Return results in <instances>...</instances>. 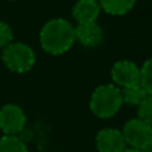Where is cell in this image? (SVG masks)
I'll list each match as a JSON object with an SVG mask.
<instances>
[{
	"mask_svg": "<svg viewBox=\"0 0 152 152\" xmlns=\"http://www.w3.org/2000/svg\"><path fill=\"white\" fill-rule=\"evenodd\" d=\"M101 11L113 16H121L128 14L135 7L136 0H97Z\"/></svg>",
	"mask_w": 152,
	"mask_h": 152,
	"instance_id": "cell-10",
	"label": "cell"
},
{
	"mask_svg": "<svg viewBox=\"0 0 152 152\" xmlns=\"http://www.w3.org/2000/svg\"><path fill=\"white\" fill-rule=\"evenodd\" d=\"M121 94H123V102L132 106H139L141 104V101L148 96L140 83L121 89Z\"/></svg>",
	"mask_w": 152,
	"mask_h": 152,
	"instance_id": "cell-11",
	"label": "cell"
},
{
	"mask_svg": "<svg viewBox=\"0 0 152 152\" xmlns=\"http://www.w3.org/2000/svg\"><path fill=\"white\" fill-rule=\"evenodd\" d=\"M96 148L98 152H123L126 143L121 129L104 128L96 136Z\"/></svg>",
	"mask_w": 152,
	"mask_h": 152,
	"instance_id": "cell-7",
	"label": "cell"
},
{
	"mask_svg": "<svg viewBox=\"0 0 152 152\" xmlns=\"http://www.w3.org/2000/svg\"><path fill=\"white\" fill-rule=\"evenodd\" d=\"M124 105L121 89L113 83H104L93 90L89 101L92 113L98 118H110Z\"/></svg>",
	"mask_w": 152,
	"mask_h": 152,
	"instance_id": "cell-2",
	"label": "cell"
},
{
	"mask_svg": "<svg viewBox=\"0 0 152 152\" xmlns=\"http://www.w3.org/2000/svg\"><path fill=\"white\" fill-rule=\"evenodd\" d=\"M137 117L152 125V96H147L137 106Z\"/></svg>",
	"mask_w": 152,
	"mask_h": 152,
	"instance_id": "cell-14",
	"label": "cell"
},
{
	"mask_svg": "<svg viewBox=\"0 0 152 152\" xmlns=\"http://www.w3.org/2000/svg\"><path fill=\"white\" fill-rule=\"evenodd\" d=\"M0 152H28L27 144L19 136L0 137Z\"/></svg>",
	"mask_w": 152,
	"mask_h": 152,
	"instance_id": "cell-12",
	"label": "cell"
},
{
	"mask_svg": "<svg viewBox=\"0 0 152 152\" xmlns=\"http://www.w3.org/2000/svg\"><path fill=\"white\" fill-rule=\"evenodd\" d=\"M39 43L50 55L65 54L75 43V26L63 18L50 19L40 30Z\"/></svg>",
	"mask_w": 152,
	"mask_h": 152,
	"instance_id": "cell-1",
	"label": "cell"
},
{
	"mask_svg": "<svg viewBox=\"0 0 152 152\" xmlns=\"http://www.w3.org/2000/svg\"><path fill=\"white\" fill-rule=\"evenodd\" d=\"M144 152H152V144L151 145H148L145 149H144Z\"/></svg>",
	"mask_w": 152,
	"mask_h": 152,
	"instance_id": "cell-17",
	"label": "cell"
},
{
	"mask_svg": "<svg viewBox=\"0 0 152 152\" xmlns=\"http://www.w3.org/2000/svg\"><path fill=\"white\" fill-rule=\"evenodd\" d=\"M121 132H123L126 147L144 151L147 147L152 144V125H149L148 123L139 117L126 121Z\"/></svg>",
	"mask_w": 152,
	"mask_h": 152,
	"instance_id": "cell-4",
	"label": "cell"
},
{
	"mask_svg": "<svg viewBox=\"0 0 152 152\" xmlns=\"http://www.w3.org/2000/svg\"><path fill=\"white\" fill-rule=\"evenodd\" d=\"M14 42V31L7 22L0 20V49H6Z\"/></svg>",
	"mask_w": 152,
	"mask_h": 152,
	"instance_id": "cell-15",
	"label": "cell"
},
{
	"mask_svg": "<svg viewBox=\"0 0 152 152\" xmlns=\"http://www.w3.org/2000/svg\"><path fill=\"white\" fill-rule=\"evenodd\" d=\"M113 85L120 89L140 83V67L133 61L121 59L113 63L110 69Z\"/></svg>",
	"mask_w": 152,
	"mask_h": 152,
	"instance_id": "cell-6",
	"label": "cell"
},
{
	"mask_svg": "<svg viewBox=\"0 0 152 152\" xmlns=\"http://www.w3.org/2000/svg\"><path fill=\"white\" fill-rule=\"evenodd\" d=\"M100 14L101 7L97 0H77L72 10V15L77 24L97 22Z\"/></svg>",
	"mask_w": 152,
	"mask_h": 152,
	"instance_id": "cell-9",
	"label": "cell"
},
{
	"mask_svg": "<svg viewBox=\"0 0 152 152\" xmlns=\"http://www.w3.org/2000/svg\"><path fill=\"white\" fill-rule=\"evenodd\" d=\"M140 85L147 94L152 96V58L147 59L140 67Z\"/></svg>",
	"mask_w": 152,
	"mask_h": 152,
	"instance_id": "cell-13",
	"label": "cell"
},
{
	"mask_svg": "<svg viewBox=\"0 0 152 152\" xmlns=\"http://www.w3.org/2000/svg\"><path fill=\"white\" fill-rule=\"evenodd\" d=\"M123 152H144V151H141V149H136V148H131V147H126Z\"/></svg>",
	"mask_w": 152,
	"mask_h": 152,
	"instance_id": "cell-16",
	"label": "cell"
},
{
	"mask_svg": "<svg viewBox=\"0 0 152 152\" xmlns=\"http://www.w3.org/2000/svg\"><path fill=\"white\" fill-rule=\"evenodd\" d=\"M1 61L4 66L14 73H27L34 67L37 57L31 46L22 42H12L3 49Z\"/></svg>",
	"mask_w": 152,
	"mask_h": 152,
	"instance_id": "cell-3",
	"label": "cell"
},
{
	"mask_svg": "<svg viewBox=\"0 0 152 152\" xmlns=\"http://www.w3.org/2000/svg\"><path fill=\"white\" fill-rule=\"evenodd\" d=\"M26 113L16 104H6L0 109V129L6 136H18L26 126Z\"/></svg>",
	"mask_w": 152,
	"mask_h": 152,
	"instance_id": "cell-5",
	"label": "cell"
},
{
	"mask_svg": "<svg viewBox=\"0 0 152 152\" xmlns=\"http://www.w3.org/2000/svg\"><path fill=\"white\" fill-rule=\"evenodd\" d=\"M7 1H16V0H7Z\"/></svg>",
	"mask_w": 152,
	"mask_h": 152,
	"instance_id": "cell-18",
	"label": "cell"
},
{
	"mask_svg": "<svg viewBox=\"0 0 152 152\" xmlns=\"http://www.w3.org/2000/svg\"><path fill=\"white\" fill-rule=\"evenodd\" d=\"M83 47L100 46L104 40V30L97 22L82 23L75 26V42Z\"/></svg>",
	"mask_w": 152,
	"mask_h": 152,
	"instance_id": "cell-8",
	"label": "cell"
}]
</instances>
